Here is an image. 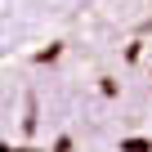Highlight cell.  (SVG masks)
I'll return each mask as SVG.
<instances>
[{
  "instance_id": "6da1fadb",
  "label": "cell",
  "mask_w": 152,
  "mask_h": 152,
  "mask_svg": "<svg viewBox=\"0 0 152 152\" xmlns=\"http://www.w3.org/2000/svg\"><path fill=\"white\" fill-rule=\"evenodd\" d=\"M0 152H152V0H90L23 76Z\"/></svg>"
}]
</instances>
